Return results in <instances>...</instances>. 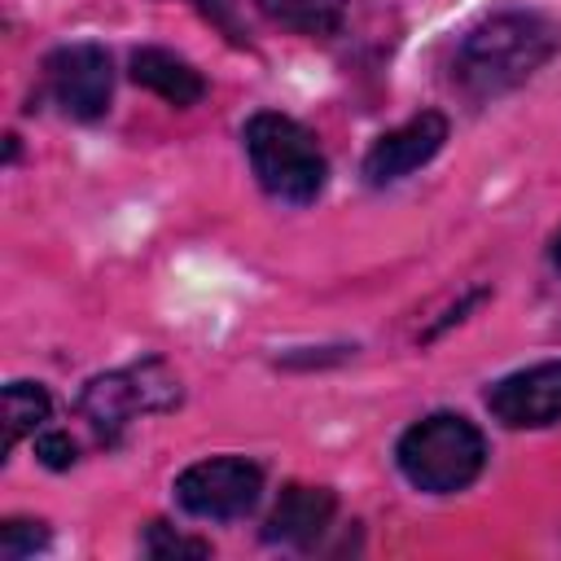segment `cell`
Wrapping results in <instances>:
<instances>
[{"label":"cell","mask_w":561,"mask_h":561,"mask_svg":"<svg viewBox=\"0 0 561 561\" xmlns=\"http://www.w3.org/2000/svg\"><path fill=\"white\" fill-rule=\"evenodd\" d=\"M486 408L508 430H543L561 421V359H543L500 377L486 390Z\"/></svg>","instance_id":"52a82bcc"},{"label":"cell","mask_w":561,"mask_h":561,"mask_svg":"<svg viewBox=\"0 0 561 561\" xmlns=\"http://www.w3.org/2000/svg\"><path fill=\"white\" fill-rule=\"evenodd\" d=\"M333 513H337V495L329 486L289 482L280 491V500L272 504V513H267L263 539L267 543H285V548H311L329 530Z\"/></svg>","instance_id":"9c48e42d"},{"label":"cell","mask_w":561,"mask_h":561,"mask_svg":"<svg viewBox=\"0 0 561 561\" xmlns=\"http://www.w3.org/2000/svg\"><path fill=\"white\" fill-rule=\"evenodd\" d=\"M48 543V526L44 522H26V517H9L0 526V557L4 561H22L31 552H39Z\"/></svg>","instance_id":"5bb4252c"},{"label":"cell","mask_w":561,"mask_h":561,"mask_svg":"<svg viewBox=\"0 0 561 561\" xmlns=\"http://www.w3.org/2000/svg\"><path fill=\"white\" fill-rule=\"evenodd\" d=\"M35 456L48 469H70L79 460V447H75V438L66 430H44V434H35Z\"/></svg>","instance_id":"9a60e30c"},{"label":"cell","mask_w":561,"mask_h":561,"mask_svg":"<svg viewBox=\"0 0 561 561\" xmlns=\"http://www.w3.org/2000/svg\"><path fill=\"white\" fill-rule=\"evenodd\" d=\"M44 83H48V96L61 105L66 118L96 123V118H105L110 96H114L110 53L101 44H88V39L83 44H61L44 61Z\"/></svg>","instance_id":"8992f818"},{"label":"cell","mask_w":561,"mask_h":561,"mask_svg":"<svg viewBox=\"0 0 561 561\" xmlns=\"http://www.w3.org/2000/svg\"><path fill=\"white\" fill-rule=\"evenodd\" d=\"M53 412V399L39 381H9L4 386V456L18 447V438L35 434Z\"/></svg>","instance_id":"7c38bea8"},{"label":"cell","mask_w":561,"mask_h":561,"mask_svg":"<svg viewBox=\"0 0 561 561\" xmlns=\"http://www.w3.org/2000/svg\"><path fill=\"white\" fill-rule=\"evenodd\" d=\"M245 158H250V171L254 180L263 184V193H272L276 202H289V206H311L324 184H329V162L316 145V136L294 123L289 114H276V110H259L245 131Z\"/></svg>","instance_id":"3957f363"},{"label":"cell","mask_w":561,"mask_h":561,"mask_svg":"<svg viewBox=\"0 0 561 561\" xmlns=\"http://www.w3.org/2000/svg\"><path fill=\"white\" fill-rule=\"evenodd\" d=\"M263 495V469L245 456H210L175 478V504L202 522L245 517Z\"/></svg>","instance_id":"5b68a950"},{"label":"cell","mask_w":561,"mask_h":561,"mask_svg":"<svg viewBox=\"0 0 561 561\" xmlns=\"http://www.w3.org/2000/svg\"><path fill=\"white\" fill-rule=\"evenodd\" d=\"M447 140V118L438 110H421L408 123H399L394 131L377 136L373 149L364 153V180L373 188L399 184L403 175H412L416 167H425Z\"/></svg>","instance_id":"ba28073f"},{"label":"cell","mask_w":561,"mask_h":561,"mask_svg":"<svg viewBox=\"0 0 561 561\" xmlns=\"http://www.w3.org/2000/svg\"><path fill=\"white\" fill-rule=\"evenodd\" d=\"M548 259H552V267H557V276H561V232L552 237V250H548Z\"/></svg>","instance_id":"e0dca14e"},{"label":"cell","mask_w":561,"mask_h":561,"mask_svg":"<svg viewBox=\"0 0 561 561\" xmlns=\"http://www.w3.org/2000/svg\"><path fill=\"white\" fill-rule=\"evenodd\" d=\"M188 4H193L215 31H224L232 44H250L245 31H241V18H237V4H232V0H188Z\"/></svg>","instance_id":"2e32d148"},{"label":"cell","mask_w":561,"mask_h":561,"mask_svg":"<svg viewBox=\"0 0 561 561\" xmlns=\"http://www.w3.org/2000/svg\"><path fill=\"white\" fill-rule=\"evenodd\" d=\"M131 79L140 88L158 92L167 105H180V110H188L206 96V79L184 57H175L167 48H136L131 53Z\"/></svg>","instance_id":"30bf717a"},{"label":"cell","mask_w":561,"mask_h":561,"mask_svg":"<svg viewBox=\"0 0 561 561\" xmlns=\"http://www.w3.org/2000/svg\"><path fill=\"white\" fill-rule=\"evenodd\" d=\"M140 552L153 561H202V557H210V543L197 535H180L167 522H149L140 535Z\"/></svg>","instance_id":"4fadbf2b"},{"label":"cell","mask_w":561,"mask_h":561,"mask_svg":"<svg viewBox=\"0 0 561 561\" xmlns=\"http://www.w3.org/2000/svg\"><path fill=\"white\" fill-rule=\"evenodd\" d=\"M263 18L285 26V31H298V35H337L346 13H351V0H259Z\"/></svg>","instance_id":"8fae6325"},{"label":"cell","mask_w":561,"mask_h":561,"mask_svg":"<svg viewBox=\"0 0 561 561\" xmlns=\"http://www.w3.org/2000/svg\"><path fill=\"white\" fill-rule=\"evenodd\" d=\"M399 473L425 495H456L465 491L486 465L482 430L460 412H430L403 430L394 447Z\"/></svg>","instance_id":"7a4b0ae2"},{"label":"cell","mask_w":561,"mask_h":561,"mask_svg":"<svg viewBox=\"0 0 561 561\" xmlns=\"http://www.w3.org/2000/svg\"><path fill=\"white\" fill-rule=\"evenodd\" d=\"M180 403V377L162 359H140L118 373H101L83 386L79 412L101 438H118L145 412H171Z\"/></svg>","instance_id":"277c9868"},{"label":"cell","mask_w":561,"mask_h":561,"mask_svg":"<svg viewBox=\"0 0 561 561\" xmlns=\"http://www.w3.org/2000/svg\"><path fill=\"white\" fill-rule=\"evenodd\" d=\"M557 48L561 26L543 13H495L460 39L451 57V79L469 101H491L522 88L539 66L552 61Z\"/></svg>","instance_id":"6da1fadb"}]
</instances>
